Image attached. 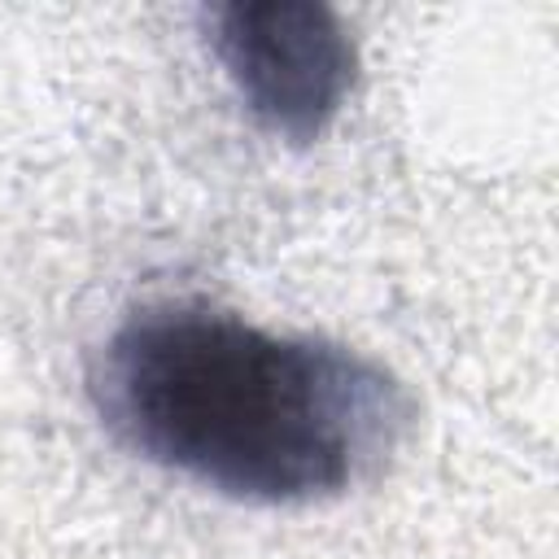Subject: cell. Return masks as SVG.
<instances>
[{"instance_id": "2", "label": "cell", "mask_w": 559, "mask_h": 559, "mask_svg": "<svg viewBox=\"0 0 559 559\" xmlns=\"http://www.w3.org/2000/svg\"><path fill=\"white\" fill-rule=\"evenodd\" d=\"M205 44L245 114L271 140L306 148L341 118L358 48L319 0H227L201 9Z\"/></svg>"}, {"instance_id": "1", "label": "cell", "mask_w": 559, "mask_h": 559, "mask_svg": "<svg viewBox=\"0 0 559 559\" xmlns=\"http://www.w3.org/2000/svg\"><path fill=\"white\" fill-rule=\"evenodd\" d=\"M83 393L114 445L249 507L371 485L419 415L362 349L271 332L201 297L131 306L87 349Z\"/></svg>"}]
</instances>
